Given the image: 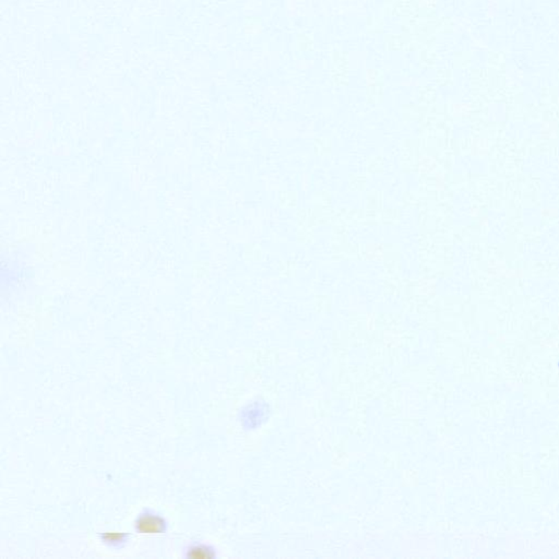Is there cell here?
I'll list each match as a JSON object with an SVG mask.
<instances>
[{
	"label": "cell",
	"mask_w": 559,
	"mask_h": 559,
	"mask_svg": "<svg viewBox=\"0 0 559 559\" xmlns=\"http://www.w3.org/2000/svg\"><path fill=\"white\" fill-rule=\"evenodd\" d=\"M521 220L526 229L540 227L543 223V211L537 206H526L522 211Z\"/></svg>",
	"instance_id": "5"
},
{
	"label": "cell",
	"mask_w": 559,
	"mask_h": 559,
	"mask_svg": "<svg viewBox=\"0 0 559 559\" xmlns=\"http://www.w3.org/2000/svg\"><path fill=\"white\" fill-rule=\"evenodd\" d=\"M559 168V163L553 160L552 156L545 154L532 155L524 162V170L526 173L546 176Z\"/></svg>",
	"instance_id": "3"
},
{
	"label": "cell",
	"mask_w": 559,
	"mask_h": 559,
	"mask_svg": "<svg viewBox=\"0 0 559 559\" xmlns=\"http://www.w3.org/2000/svg\"><path fill=\"white\" fill-rule=\"evenodd\" d=\"M558 219H559V214H558Z\"/></svg>",
	"instance_id": "7"
},
{
	"label": "cell",
	"mask_w": 559,
	"mask_h": 559,
	"mask_svg": "<svg viewBox=\"0 0 559 559\" xmlns=\"http://www.w3.org/2000/svg\"><path fill=\"white\" fill-rule=\"evenodd\" d=\"M165 520L159 515L154 512L147 511L145 514L140 515L138 517L136 526H137L139 531L145 532V533H160V532L165 530Z\"/></svg>",
	"instance_id": "4"
},
{
	"label": "cell",
	"mask_w": 559,
	"mask_h": 559,
	"mask_svg": "<svg viewBox=\"0 0 559 559\" xmlns=\"http://www.w3.org/2000/svg\"><path fill=\"white\" fill-rule=\"evenodd\" d=\"M189 556L191 557H213L216 555L214 549L211 547L206 546V545H195L188 549Z\"/></svg>",
	"instance_id": "6"
},
{
	"label": "cell",
	"mask_w": 559,
	"mask_h": 559,
	"mask_svg": "<svg viewBox=\"0 0 559 559\" xmlns=\"http://www.w3.org/2000/svg\"><path fill=\"white\" fill-rule=\"evenodd\" d=\"M487 239L493 244L506 243L508 237V216L501 209L492 210L487 216Z\"/></svg>",
	"instance_id": "1"
},
{
	"label": "cell",
	"mask_w": 559,
	"mask_h": 559,
	"mask_svg": "<svg viewBox=\"0 0 559 559\" xmlns=\"http://www.w3.org/2000/svg\"><path fill=\"white\" fill-rule=\"evenodd\" d=\"M269 413V405L265 401L252 402L242 411L241 421L243 426L246 430H256L268 421Z\"/></svg>",
	"instance_id": "2"
}]
</instances>
